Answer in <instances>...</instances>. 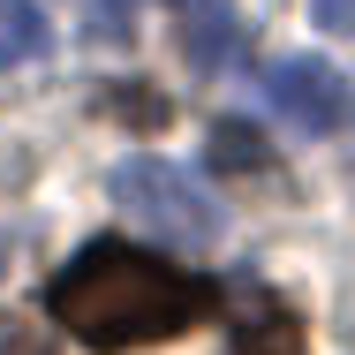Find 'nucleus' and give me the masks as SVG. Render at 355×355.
<instances>
[{"mask_svg": "<svg viewBox=\"0 0 355 355\" xmlns=\"http://www.w3.org/2000/svg\"><path fill=\"white\" fill-rule=\"evenodd\" d=\"M182 38H189V53H197V69H212L219 53H227V38H234V23H227V0H197V15L182 23Z\"/></svg>", "mask_w": 355, "mask_h": 355, "instance_id": "obj_7", "label": "nucleus"}, {"mask_svg": "<svg viewBox=\"0 0 355 355\" xmlns=\"http://www.w3.org/2000/svg\"><path fill=\"white\" fill-rule=\"evenodd\" d=\"M0 355H53V348L38 340V325H23L15 310H0Z\"/></svg>", "mask_w": 355, "mask_h": 355, "instance_id": "obj_8", "label": "nucleus"}, {"mask_svg": "<svg viewBox=\"0 0 355 355\" xmlns=\"http://www.w3.org/2000/svg\"><path fill=\"white\" fill-rule=\"evenodd\" d=\"M46 310L83 348L121 355V348H151V340L205 325L219 310V287L166 265L159 250H137V242H83L46 280Z\"/></svg>", "mask_w": 355, "mask_h": 355, "instance_id": "obj_1", "label": "nucleus"}, {"mask_svg": "<svg viewBox=\"0 0 355 355\" xmlns=\"http://www.w3.org/2000/svg\"><path fill=\"white\" fill-rule=\"evenodd\" d=\"M46 53V15L38 0H0V69H23Z\"/></svg>", "mask_w": 355, "mask_h": 355, "instance_id": "obj_6", "label": "nucleus"}, {"mask_svg": "<svg viewBox=\"0 0 355 355\" xmlns=\"http://www.w3.org/2000/svg\"><path fill=\"white\" fill-rule=\"evenodd\" d=\"M227 355H310V340H302V318L287 310L280 295L250 287V295H242V318H234Z\"/></svg>", "mask_w": 355, "mask_h": 355, "instance_id": "obj_4", "label": "nucleus"}, {"mask_svg": "<svg viewBox=\"0 0 355 355\" xmlns=\"http://www.w3.org/2000/svg\"><path fill=\"white\" fill-rule=\"evenodd\" d=\"M106 197H114V212L129 219V227L159 234L166 250H205V242H219L212 189L189 166H174V159H121L106 174Z\"/></svg>", "mask_w": 355, "mask_h": 355, "instance_id": "obj_2", "label": "nucleus"}, {"mask_svg": "<svg viewBox=\"0 0 355 355\" xmlns=\"http://www.w3.org/2000/svg\"><path fill=\"white\" fill-rule=\"evenodd\" d=\"M265 98L280 106L302 137H333V129H340V114H348V83H340V69H333V61H310V53L272 61Z\"/></svg>", "mask_w": 355, "mask_h": 355, "instance_id": "obj_3", "label": "nucleus"}, {"mask_svg": "<svg viewBox=\"0 0 355 355\" xmlns=\"http://www.w3.org/2000/svg\"><path fill=\"white\" fill-rule=\"evenodd\" d=\"M205 159H212V174H234V182H250V174H272V144L257 137L250 121H219L212 144H205Z\"/></svg>", "mask_w": 355, "mask_h": 355, "instance_id": "obj_5", "label": "nucleus"}, {"mask_svg": "<svg viewBox=\"0 0 355 355\" xmlns=\"http://www.w3.org/2000/svg\"><path fill=\"white\" fill-rule=\"evenodd\" d=\"M310 15H318L325 31H340V38H355V0H310Z\"/></svg>", "mask_w": 355, "mask_h": 355, "instance_id": "obj_9", "label": "nucleus"}]
</instances>
